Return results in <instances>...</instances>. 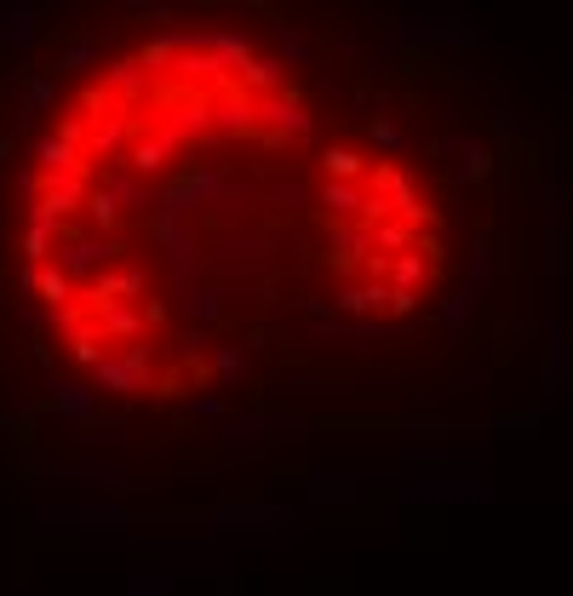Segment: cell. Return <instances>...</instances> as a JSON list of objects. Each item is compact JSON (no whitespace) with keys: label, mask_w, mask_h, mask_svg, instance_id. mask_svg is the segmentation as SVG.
I'll use <instances>...</instances> for the list:
<instances>
[{"label":"cell","mask_w":573,"mask_h":596,"mask_svg":"<svg viewBox=\"0 0 573 596\" xmlns=\"http://www.w3.org/2000/svg\"><path fill=\"white\" fill-rule=\"evenodd\" d=\"M367 173H374V167H367V155H356V150H327L321 155V178H367Z\"/></svg>","instance_id":"cell-1"},{"label":"cell","mask_w":573,"mask_h":596,"mask_svg":"<svg viewBox=\"0 0 573 596\" xmlns=\"http://www.w3.org/2000/svg\"><path fill=\"white\" fill-rule=\"evenodd\" d=\"M374 144H379V150H401V132H396L390 121H374Z\"/></svg>","instance_id":"cell-3"},{"label":"cell","mask_w":573,"mask_h":596,"mask_svg":"<svg viewBox=\"0 0 573 596\" xmlns=\"http://www.w3.org/2000/svg\"><path fill=\"white\" fill-rule=\"evenodd\" d=\"M488 167H493V155H488V150H464V167H459V184H477V178H488Z\"/></svg>","instance_id":"cell-2"}]
</instances>
